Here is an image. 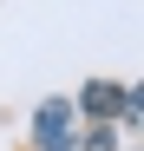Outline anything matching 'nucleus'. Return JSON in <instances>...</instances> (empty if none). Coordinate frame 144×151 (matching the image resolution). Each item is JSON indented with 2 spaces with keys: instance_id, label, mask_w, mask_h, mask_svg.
<instances>
[{
  "instance_id": "obj_1",
  "label": "nucleus",
  "mask_w": 144,
  "mask_h": 151,
  "mask_svg": "<svg viewBox=\"0 0 144 151\" xmlns=\"http://www.w3.org/2000/svg\"><path fill=\"white\" fill-rule=\"evenodd\" d=\"M33 132H39L46 151H66V145H72V138H66V105H39V112H33Z\"/></svg>"
},
{
  "instance_id": "obj_2",
  "label": "nucleus",
  "mask_w": 144,
  "mask_h": 151,
  "mask_svg": "<svg viewBox=\"0 0 144 151\" xmlns=\"http://www.w3.org/2000/svg\"><path fill=\"white\" fill-rule=\"evenodd\" d=\"M111 105H125V99H118L111 86H98V79H92V86H85V112H111Z\"/></svg>"
}]
</instances>
